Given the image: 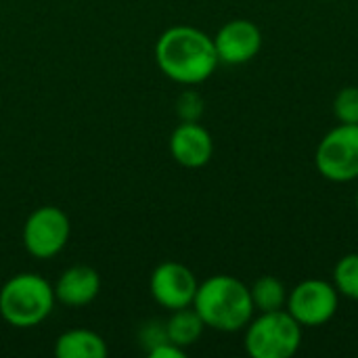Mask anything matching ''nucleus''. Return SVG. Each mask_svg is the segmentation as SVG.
Segmentation results:
<instances>
[{
	"mask_svg": "<svg viewBox=\"0 0 358 358\" xmlns=\"http://www.w3.org/2000/svg\"><path fill=\"white\" fill-rule=\"evenodd\" d=\"M159 71L182 86H197L212 78L218 67L214 38L193 25H172L155 42Z\"/></svg>",
	"mask_w": 358,
	"mask_h": 358,
	"instance_id": "f257e3e1",
	"label": "nucleus"
},
{
	"mask_svg": "<svg viewBox=\"0 0 358 358\" xmlns=\"http://www.w3.org/2000/svg\"><path fill=\"white\" fill-rule=\"evenodd\" d=\"M193 308L206 327L222 334L245 329L256 313L250 287L231 275H214L199 283Z\"/></svg>",
	"mask_w": 358,
	"mask_h": 358,
	"instance_id": "f03ea898",
	"label": "nucleus"
},
{
	"mask_svg": "<svg viewBox=\"0 0 358 358\" xmlns=\"http://www.w3.org/2000/svg\"><path fill=\"white\" fill-rule=\"evenodd\" d=\"M55 287L40 275L19 273L0 289V317L17 329L38 327L55 308Z\"/></svg>",
	"mask_w": 358,
	"mask_h": 358,
	"instance_id": "7ed1b4c3",
	"label": "nucleus"
},
{
	"mask_svg": "<svg viewBox=\"0 0 358 358\" xmlns=\"http://www.w3.org/2000/svg\"><path fill=\"white\" fill-rule=\"evenodd\" d=\"M243 344L252 358H292L302 346V325L285 308L260 313L248 323Z\"/></svg>",
	"mask_w": 358,
	"mask_h": 358,
	"instance_id": "20e7f679",
	"label": "nucleus"
},
{
	"mask_svg": "<svg viewBox=\"0 0 358 358\" xmlns=\"http://www.w3.org/2000/svg\"><path fill=\"white\" fill-rule=\"evenodd\" d=\"M315 166L325 180L352 182L358 178V124H340L319 143Z\"/></svg>",
	"mask_w": 358,
	"mask_h": 358,
	"instance_id": "39448f33",
	"label": "nucleus"
},
{
	"mask_svg": "<svg viewBox=\"0 0 358 358\" xmlns=\"http://www.w3.org/2000/svg\"><path fill=\"white\" fill-rule=\"evenodd\" d=\"M69 216L57 206L36 208L23 224V245L27 254L38 260H50L61 254L69 241Z\"/></svg>",
	"mask_w": 358,
	"mask_h": 358,
	"instance_id": "423d86ee",
	"label": "nucleus"
},
{
	"mask_svg": "<svg viewBox=\"0 0 358 358\" xmlns=\"http://www.w3.org/2000/svg\"><path fill=\"white\" fill-rule=\"evenodd\" d=\"M338 306L340 294L334 283L325 279H306L287 294L285 310L302 327H321L336 317Z\"/></svg>",
	"mask_w": 358,
	"mask_h": 358,
	"instance_id": "0eeeda50",
	"label": "nucleus"
},
{
	"mask_svg": "<svg viewBox=\"0 0 358 358\" xmlns=\"http://www.w3.org/2000/svg\"><path fill=\"white\" fill-rule=\"evenodd\" d=\"M197 279L193 271L180 262H162L153 268L149 279V292L153 300L166 310H178L193 306L197 294Z\"/></svg>",
	"mask_w": 358,
	"mask_h": 358,
	"instance_id": "6e6552de",
	"label": "nucleus"
},
{
	"mask_svg": "<svg viewBox=\"0 0 358 358\" xmlns=\"http://www.w3.org/2000/svg\"><path fill=\"white\" fill-rule=\"evenodd\" d=\"M214 48L220 63L243 65L262 48V31L250 19H231L214 36Z\"/></svg>",
	"mask_w": 358,
	"mask_h": 358,
	"instance_id": "1a4fd4ad",
	"label": "nucleus"
},
{
	"mask_svg": "<svg viewBox=\"0 0 358 358\" xmlns=\"http://www.w3.org/2000/svg\"><path fill=\"white\" fill-rule=\"evenodd\" d=\"M170 153L182 168H203L214 155L212 134L199 122H180L168 141Z\"/></svg>",
	"mask_w": 358,
	"mask_h": 358,
	"instance_id": "9d476101",
	"label": "nucleus"
},
{
	"mask_svg": "<svg viewBox=\"0 0 358 358\" xmlns=\"http://www.w3.org/2000/svg\"><path fill=\"white\" fill-rule=\"evenodd\" d=\"M52 287L57 302L69 308H82L96 300L101 292V277L88 264H73L61 273Z\"/></svg>",
	"mask_w": 358,
	"mask_h": 358,
	"instance_id": "9b49d317",
	"label": "nucleus"
},
{
	"mask_svg": "<svg viewBox=\"0 0 358 358\" xmlns=\"http://www.w3.org/2000/svg\"><path fill=\"white\" fill-rule=\"evenodd\" d=\"M55 355L59 358H105L109 355L103 336L90 329H69L55 342Z\"/></svg>",
	"mask_w": 358,
	"mask_h": 358,
	"instance_id": "f8f14e48",
	"label": "nucleus"
},
{
	"mask_svg": "<svg viewBox=\"0 0 358 358\" xmlns=\"http://www.w3.org/2000/svg\"><path fill=\"white\" fill-rule=\"evenodd\" d=\"M203 329H206V325L193 306L172 310V315L166 321V331H168L170 342H174L176 346H180L185 350L199 342Z\"/></svg>",
	"mask_w": 358,
	"mask_h": 358,
	"instance_id": "ddd939ff",
	"label": "nucleus"
},
{
	"mask_svg": "<svg viewBox=\"0 0 358 358\" xmlns=\"http://www.w3.org/2000/svg\"><path fill=\"white\" fill-rule=\"evenodd\" d=\"M250 294H252L254 308L258 313H271V310L285 308L289 292L285 289L283 281H279L273 275H264L250 287Z\"/></svg>",
	"mask_w": 358,
	"mask_h": 358,
	"instance_id": "4468645a",
	"label": "nucleus"
},
{
	"mask_svg": "<svg viewBox=\"0 0 358 358\" xmlns=\"http://www.w3.org/2000/svg\"><path fill=\"white\" fill-rule=\"evenodd\" d=\"M334 285L340 296L358 302V254H346L336 262Z\"/></svg>",
	"mask_w": 358,
	"mask_h": 358,
	"instance_id": "2eb2a0df",
	"label": "nucleus"
},
{
	"mask_svg": "<svg viewBox=\"0 0 358 358\" xmlns=\"http://www.w3.org/2000/svg\"><path fill=\"white\" fill-rule=\"evenodd\" d=\"M334 113L340 124H358V86H346L336 94Z\"/></svg>",
	"mask_w": 358,
	"mask_h": 358,
	"instance_id": "dca6fc26",
	"label": "nucleus"
},
{
	"mask_svg": "<svg viewBox=\"0 0 358 358\" xmlns=\"http://www.w3.org/2000/svg\"><path fill=\"white\" fill-rule=\"evenodd\" d=\"M206 103L197 90H182L176 99V115L180 122H199L203 115Z\"/></svg>",
	"mask_w": 358,
	"mask_h": 358,
	"instance_id": "f3484780",
	"label": "nucleus"
},
{
	"mask_svg": "<svg viewBox=\"0 0 358 358\" xmlns=\"http://www.w3.org/2000/svg\"><path fill=\"white\" fill-rule=\"evenodd\" d=\"M168 331H166V321H149L141 327L138 331V342L141 346L149 352L151 348H155L162 342H168Z\"/></svg>",
	"mask_w": 358,
	"mask_h": 358,
	"instance_id": "a211bd4d",
	"label": "nucleus"
},
{
	"mask_svg": "<svg viewBox=\"0 0 358 358\" xmlns=\"http://www.w3.org/2000/svg\"><path fill=\"white\" fill-rule=\"evenodd\" d=\"M147 355H149V358H185L187 357V350L168 340V342H162L155 348H151Z\"/></svg>",
	"mask_w": 358,
	"mask_h": 358,
	"instance_id": "6ab92c4d",
	"label": "nucleus"
},
{
	"mask_svg": "<svg viewBox=\"0 0 358 358\" xmlns=\"http://www.w3.org/2000/svg\"><path fill=\"white\" fill-rule=\"evenodd\" d=\"M357 210H358V193H357Z\"/></svg>",
	"mask_w": 358,
	"mask_h": 358,
	"instance_id": "aec40b11",
	"label": "nucleus"
}]
</instances>
